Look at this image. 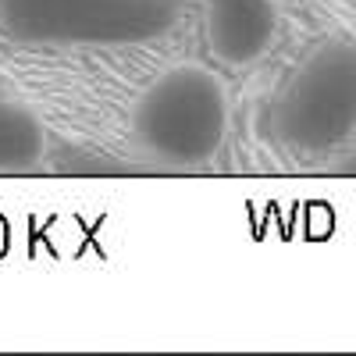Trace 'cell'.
Wrapping results in <instances>:
<instances>
[{
    "label": "cell",
    "mask_w": 356,
    "mask_h": 356,
    "mask_svg": "<svg viewBox=\"0 0 356 356\" xmlns=\"http://www.w3.org/2000/svg\"><path fill=\"white\" fill-rule=\"evenodd\" d=\"M356 129V43H324L275 100V136L292 154H324Z\"/></svg>",
    "instance_id": "2"
},
{
    "label": "cell",
    "mask_w": 356,
    "mask_h": 356,
    "mask_svg": "<svg viewBox=\"0 0 356 356\" xmlns=\"http://www.w3.org/2000/svg\"><path fill=\"white\" fill-rule=\"evenodd\" d=\"M228 89L203 65H175L143 89L132 132L146 157L164 168L207 164L228 136Z\"/></svg>",
    "instance_id": "1"
},
{
    "label": "cell",
    "mask_w": 356,
    "mask_h": 356,
    "mask_svg": "<svg viewBox=\"0 0 356 356\" xmlns=\"http://www.w3.org/2000/svg\"><path fill=\"white\" fill-rule=\"evenodd\" d=\"M47 154L43 122L15 100H0V175L33 171Z\"/></svg>",
    "instance_id": "5"
},
{
    "label": "cell",
    "mask_w": 356,
    "mask_h": 356,
    "mask_svg": "<svg viewBox=\"0 0 356 356\" xmlns=\"http://www.w3.org/2000/svg\"><path fill=\"white\" fill-rule=\"evenodd\" d=\"M15 36L36 43L122 47L146 43L175 25V0H0Z\"/></svg>",
    "instance_id": "3"
},
{
    "label": "cell",
    "mask_w": 356,
    "mask_h": 356,
    "mask_svg": "<svg viewBox=\"0 0 356 356\" xmlns=\"http://www.w3.org/2000/svg\"><path fill=\"white\" fill-rule=\"evenodd\" d=\"M339 175H356V154H349V157L339 164Z\"/></svg>",
    "instance_id": "6"
},
{
    "label": "cell",
    "mask_w": 356,
    "mask_h": 356,
    "mask_svg": "<svg viewBox=\"0 0 356 356\" xmlns=\"http://www.w3.org/2000/svg\"><path fill=\"white\" fill-rule=\"evenodd\" d=\"M278 4L275 0H207L203 33L207 47L221 65L246 68L271 50L278 36Z\"/></svg>",
    "instance_id": "4"
}]
</instances>
